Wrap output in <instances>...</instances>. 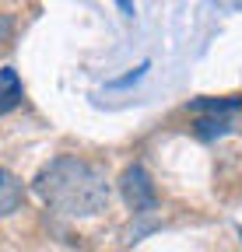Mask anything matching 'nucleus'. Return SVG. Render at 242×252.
<instances>
[{"label":"nucleus","mask_w":242,"mask_h":252,"mask_svg":"<svg viewBox=\"0 0 242 252\" xmlns=\"http://www.w3.org/2000/svg\"><path fill=\"white\" fill-rule=\"evenodd\" d=\"M35 193L67 217H95L109 207L112 186L102 165L84 161L77 154H60L35 175Z\"/></svg>","instance_id":"obj_1"},{"label":"nucleus","mask_w":242,"mask_h":252,"mask_svg":"<svg viewBox=\"0 0 242 252\" xmlns=\"http://www.w3.org/2000/svg\"><path fill=\"white\" fill-rule=\"evenodd\" d=\"M119 193H123L127 207L134 210V217H147L151 210L158 207V193H155V182H151L144 165H130L123 175H119Z\"/></svg>","instance_id":"obj_2"},{"label":"nucleus","mask_w":242,"mask_h":252,"mask_svg":"<svg viewBox=\"0 0 242 252\" xmlns=\"http://www.w3.org/2000/svg\"><path fill=\"white\" fill-rule=\"evenodd\" d=\"M21 203H25V186H21V179L11 175L7 168H0V217L21 210Z\"/></svg>","instance_id":"obj_3"},{"label":"nucleus","mask_w":242,"mask_h":252,"mask_svg":"<svg viewBox=\"0 0 242 252\" xmlns=\"http://www.w3.org/2000/svg\"><path fill=\"white\" fill-rule=\"evenodd\" d=\"M21 98H25V88H21L18 70L4 67V70H0V116L11 112V109H18V105H21Z\"/></svg>","instance_id":"obj_4"},{"label":"nucleus","mask_w":242,"mask_h":252,"mask_svg":"<svg viewBox=\"0 0 242 252\" xmlns=\"http://www.w3.org/2000/svg\"><path fill=\"white\" fill-rule=\"evenodd\" d=\"M14 35V18L11 14H0V46H7Z\"/></svg>","instance_id":"obj_5"}]
</instances>
